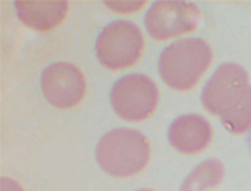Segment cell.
Listing matches in <instances>:
<instances>
[{
	"instance_id": "1",
	"label": "cell",
	"mask_w": 251,
	"mask_h": 191,
	"mask_svg": "<svg viewBox=\"0 0 251 191\" xmlns=\"http://www.w3.org/2000/svg\"><path fill=\"white\" fill-rule=\"evenodd\" d=\"M214 59V51L201 37L177 39L166 46L157 59V72L164 86L176 92H189L200 86Z\"/></svg>"
},
{
	"instance_id": "2",
	"label": "cell",
	"mask_w": 251,
	"mask_h": 191,
	"mask_svg": "<svg viewBox=\"0 0 251 191\" xmlns=\"http://www.w3.org/2000/svg\"><path fill=\"white\" fill-rule=\"evenodd\" d=\"M151 160V144L134 128H116L96 146V163L107 176L127 180L139 174Z\"/></svg>"
},
{
	"instance_id": "3",
	"label": "cell",
	"mask_w": 251,
	"mask_h": 191,
	"mask_svg": "<svg viewBox=\"0 0 251 191\" xmlns=\"http://www.w3.org/2000/svg\"><path fill=\"white\" fill-rule=\"evenodd\" d=\"M146 40L139 26L131 20H114L96 39V57L109 72H121L139 64Z\"/></svg>"
},
{
	"instance_id": "4",
	"label": "cell",
	"mask_w": 251,
	"mask_h": 191,
	"mask_svg": "<svg viewBox=\"0 0 251 191\" xmlns=\"http://www.w3.org/2000/svg\"><path fill=\"white\" fill-rule=\"evenodd\" d=\"M111 108L126 123H143L156 112L159 104V87L146 74H126L111 87Z\"/></svg>"
},
{
	"instance_id": "5",
	"label": "cell",
	"mask_w": 251,
	"mask_h": 191,
	"mask_svg": "<svg viewBox=\"0 0 251 191\" xmlns=\"http://www.w3.org/2000/svg\"><path fill=\"white\" fill-rule=\"evenodd\" d=\"M203 17L194 3L163 0L154 2L144 15V29L156 42L177 39L198 29Z\"/></svg>"
},
{
	"instance_id": "6",
	"label": "cell",
	"mask_w": 251,
	"mask_h": 191,
	"mask_svg": "<svg viewBox=\"0 0 251 191\" xmlns=\"http://www.w3.org/2000/svg\"><path fill=\"white\" fill-rule=\"evenodd\" d=\"M250 86V74L245 67L225 62L206 81L201 91V106L209 116L221 117Z\"/></svg>"
},
{
	"instance_id": "7",
	"label": "cell",
	"mask_w": 251,
	"mask_h": 191,
	"mask_svg": "<svg viewBox=\"0 0 251 191\" xmlns=\"http://www.w3.org/2000/svg\"><path fill=\"white\" fill-rule=\"evenodd\" d=\"M40 89L46 101L55 109H71L82 103L87 81L82 69L71 62H54L44 69Z\"/></svg>"
},
{
	"instance_id": "8",
	"label": "cell",
	"mask_w": 251,
	"mask_h": 191,
	"mask_svg": "<svg viewBox=\"0 0 251 191\" xmlns=\"http://www.w3.org/2000/svg\"><path fill=\"white\" fill-rule=\"evenodd\" d=\"M213 139V124L196 112L177 116L168 128V143L181 156H200L209 149Z\"/></svg>"
},
{
	"instance_id": "9",
	"label": "cell",
	"mask_w": 251,
	"mask_h": 191,
	"mask_svg": "<svg viewBox=\"0 0 251 191\" xmlns=\"http://www.w3.org/2000/svg\"><path fill=\"white\" fill-rule=\"evenodd\" d=\"M14 5L20 22L34 32L54 30L69 12L66 0H17Z\"/></svg>"
},
{
	"instance_id": "10",
	"label": "cell",
	"mask_w": 251,
	"mask_h": 191,
	"mask_svg": "<svg viewBox=\"0 0 251 191\" xmlns=\"http://www.w3.org/2000/svg\"><path fill=\"white\" fill-rule=\"evenodd\" d=\"M226 168L218 158L198 163L179 186V191H213L225 181Z\"/></svg>"
},
{
	"instance_id": "11",
	"label": "cell",
	"mask_w": 251,
	"mask_h": 191,
	"mask_svg": "<svg viewBox=\"0 0 251 191\" xmlns=\"http://www.w3.org/2000/svg\"><path fill=\"white\" fill-rule=\"evenodd\" d=\"M220 121L233 136H243L251 131V86L245 89L240 99L220 117Z\"/></svg>"
},
{
	"instance_id": "12",
	"label": "cell",
	"mask_w": 251,
	"mask_h": 191,
	"mask_svg": "<svg viewBox=\"0 0 251 191\" xmlns=\"http://www.w3.org/2000/svg\"><path fill=\"white\" fill-rule=\"evenodd\" d=\"M107 9L114 12H137L146 5L144 2H106Z\"/></svg>"
},
{
	"instance_id": "13",
	"label": "cell",
	"mask_w": 251,
	"mask_h": 191,
	"mask_svg": "<svg viewBox=\"0 0 251 191\" xmlns=\"http://www.w3.org/2000/svg\"><path fill=\"white\" fill-rule=\"evenodd\" d=\"M0 191H24V188L17 181L3 176L2 180H0Z\"/></svg>"
},
{
	"instance_id": "14",
	"label": "cell",
	"mask_w": 251,
	"mask_h": 191,
	"mask_svg": "<svg viewBox=\"0 0 251 191\" xmlns=\"http://www.w3.org/2000/svg\"><path fill=\"white\" fill-rule=\"evenodd\" d=\"M134 191H156V190H152V188H137Z\"/></svg>"
},
{
	"instance_id": "15",
	"label": "cell",
	"mask_w": 251,
	"mask_h": 191,
	"mask_svg": "<svg viewBox=\"0 0 251 191\" xmlns=\"http://www.w3.org/2000/svg\"><path fill=\"white\" fill-rule=\"evenodd\" d=\"M248 148H250V154H251V131L248 134Z\"/></svg>"
}]
</instances>
